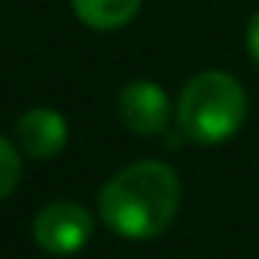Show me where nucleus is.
<instances>
[{"instance_id": "nucleus-5", "label": "nucleus", "mask_w": 259, "mask_h": 259, "mask_svg": "<svg viewBox=\"0 0 259 259\" xmlns=\"http://www.w3.org/2000/svg\"><path fill=\"white\" fill-rule=\"evenodd\" d=\"M16 141L31 159H52L67 147V119L52 107H34L19 116Z\"/></svg>"}, {"instance_id": "nucleus-6", "label": "nucleus", "mask_w": 259, "mask_h": 259, "mask_svg": "<svg viewBox=\"0 0 259 259\" xmlns=\"http://www.w3.org/2000/svg\"><path fill=\"white\" fill-rule=\"evenodd\" d=\"M73 4V13L76 19L85 25V28H95V31H116L122 25H128L144 0H70Z\"/></svg>"}, {"instance_id": "nucleus-8", "label": "nucleus", "mask_w": 259, "mask_h": 259, "mask_svg": "<svg viewBox=\"0 0 259 259\" xmlns=\"http://www.w3.org/2000/svg\"><path fill=\"white\" fill-rule=\"evenodd\" d=\"M247 52H250V58L259 64V10L250 16V22H247Z\"/></svg>"}, {"instance_id": "nucleus-4", "label": "nucleus", "mask_w": 259, "mask_h": 259, "mask_svg": "<svg viewBox=\"0 0 259 259\" xmlns=\"http://www.w3.org/2000/svg\"><path fill=\"white\" fill-rule=\"evenodd\" d=\"M119 119L125 122L128 132L141 138L162 135L171 122V101L168 92L159 82L150 79H135L119 92Z\"/></svg>"}, {"instance_id": "nucleus-3", "label": "nucleus", "mask_w": 259, "mask_h": 259, "mask_svg": "<svg viewBox=\"0 0 259 259\" xmlns=\"http://www.w3.org/2000/svg\"><path fill=\"white\" fill-rule=\"evenodd\" d=\"M95 232L92 213L76 201H49L34 217V241L52 256L79 253Z\"/></svg>"}, {"instance_id": "nucleus-7", "label": "nucleus", "mask_w": 259, "mask_h": 259, "mask_svg": "<svg viewBox=\"0 0 259 259\" xmlns=\"http://www.w3.org/2000/svg\"><path fill=\"white\" fill-rule=\"evenodd\" d=\"M19 177H22V159H19V150L13 147V141H7L0 135V201L7 195H13V189L19 186Z\"/></svg>"}, {"instance_id": "nucleus-1", "label": "nucleus", "mask_w": 259, "mask_h": 259, "mask_svg": "<svg viewBox=\"0 0 259 259\" xmlns=\"http://www.w3.org/2000/svg\"><path fill=\"white\" fill-rule=\"evenodd\" d=\"M180 210V177L171 165L144 159L116 171L98 192V213L107 229L132 241L162 235Z\"/></svg>"}, {"instance_id": "nucleus-2", "label": "nucleus", "mask_w": 259, "mask_h": 259, "mask_svg": "<svg viewBox=\"0 0 259 259\" xmlns=\"http://www.w3.org/2000/svg\"><path fill=\"white\" fill-rule=\"evenodd\" d=\"M247 119V95L226 70L195 73L177 98V125L186 141L217 147L241 132Z\"/></svg>"}]
</instances>
